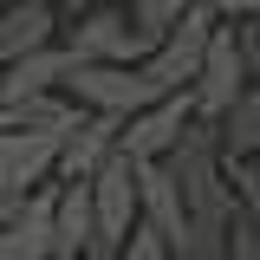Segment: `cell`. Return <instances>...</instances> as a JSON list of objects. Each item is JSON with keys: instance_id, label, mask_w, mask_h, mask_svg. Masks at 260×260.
Listing matches in <instances>:
<instances>
[{"instance_id": "6da1fadb", "label": "cell", "mask_w": 260, "mask_h": 260, "mask_svg": "<svg viewBox=\"0 0 260 260\" xmlns=\"http://www.w3.org/2000/svg\"><path fill=\"white\" fill-rule=\"evenodd\" d=\"M65 46L78 59H91V65H143L156 52V32L137 20L130 0H111V7H72Z\"/></svg>"}, {"instance_id": "7a4b0ae2", "label": "cell", "mask_w": 260, "mask_h": 260, "mask_svg": "<svg viewBox=\"0 0 260 260\" xmlns=\"http://www.w3.org/2000/svg\"><path fill=\"white\" fill-rule=\"evenodd\" d=\"M215 26H221V13H215V7H195V13H182V20H176V26L156 39V52L143 59L150 85H156V91H189L195 78H202L208 46H215Z\"/></svg>"}, {"instance_id": "3957f363", "label": "cell", "mask_w": 260, "mask_h": 260, "mask_svg": "<svg viewBox=\"0 0 260 260\" xmlns=\"http://www.w3.org/2000/svg\"><path fill=\"white\" fill-rule=\"evenodd\" d=\"M195 117H202V111H195V91H162V98H150V104L124 124V156H137V162H169L176 150H182V137H189Z\"/></svg>"}, {"instance_id": "277c9868", "label": "cell", "mask_w": 260, "mask_h": 260, "mask_svg": "<svg viewBox=\"0 0 260 260\" xmlns=\"http://www.w3.org/2000/svg\"><path fill=\"white\" fill-rule=\"evenodd\" d=\"M59 130H0V202H20V195L59 182Z\"/></svg>"}, {"instance_id": "5b68a950", "label": "cell", "mask_w": 260, "mask_h": 260, "mask_svg": "<svg viewBox=\"0 0 260 260\" xmlns=\"http://www.w3.org/2000/svg\"><path fill=\"white\" fill-rule=\"evenodd\" d=\"M65 91L78 98L85 111H111V117H137L150 98H162L156 85H150V72H143V65H91V59L72 65Z\"/></svg>"}, {"instance_id": "8992f818", "label": "cell", "mask_w": 260, "mask_h": 260, "mask_svg": "<svg viewBox=\"0 0 260 260\" xmlns=\"http://www.w3.org/2000/svg\"><path fill=\"white\" fill-rule=\"evenodd\" d=\"M0 260H59V182H46V189L7 202Z\"/></svg>"}, {"instance_id": "52a82bcc", "label": "cell", "mask_w": 260, "mask_h": 260, "mask_svg": "<svg viewBox=\"0 0 260 260\" xmlns=\"http://www.w3.org/2000/svg\"><path fill=\"white\" fill-rule=\"evenodd\" d=\"M91 195H98V247H124L130 228L143 221V162L117 150L91 176Z\"/></svg>"}, {"instance_id": "ba28073f", "label": "cell", "mask_w": 260, "mask_h": 260, "mask_svg": "<svg viewBox=\"0 0 260 260\" xmlns=\"http://www.w3.org/2000/svg\"><path fill=\"white\" fill-rule=\"evenodd\" d=\"M247 85H254V72H247V52H241V26L221 20V26H215V46H208V59H202V78L189 85V91H195V111H202L208 124H221Z\"/></svg>"}, {"instance_id": "9c48e42d", "label": "cell", "mask_w": 260, "mask_h": 260, "mask_svg": "<svg viewBox=\"0 0 260 260\" xmlns=\"http://www.w3.org/2000/svg\"><path fill=\"white\" fill-rule=\"evenodd\" d=\"M124 124H130V117L85 111V117L72 124V137H65V150H59V182H91L98 169L124 150Z\"/></svg>"}, {"instance_id": "30bf717a", "label": "cell", "mask_w": 260, "mask_h": 260, "mask_svg": "<svg viewBox=\"0 0 260 260\" xmlns=\"http://www.w3.org/2000/svg\"><path fill=\"white\" fill-rule=\"evenodd\" d=\"M52 39H65L59 0H7V7H0V65L26 59V52L52 46Z\"/></svg>"}, {"instance_id": "8fae6325", "label": "cell", "mask_w": 260, "mask_h": 260, "mask_svg": "<svg viewBox=\"0 0 260 260\" xmlns=\"http://www.w3.org/2000/svg\"><path fill=\"white\" fill-rule=\"evenodd\" d=\"M72 65H78V52L65 39H52V46H39V52H26L13 65H0V104H20V98H39V91H65Z\"/></svg>"}, {"instance_id": "7c38bea8", "label": "cell", "mask_w": 260, "mask_h": 260, "mask_svg": "<svg viewBox=\"0 0 260 260\" xmlns=\"http://www.w3.org/2000/svg\"><path fill=\"white\" fill-rule=\"evenodd\" d=\"M143 221L162 228L176 254H189V195H182L176 162H143Z\"/></svg>"}, {"instance_id": "4fadbf2b", "label": "cell", "mask_w": 260, "mask_h": 260, "mask_svg": "<svg viewBox=\"0 0 260 260\" xmlns=\"http://www.w3.org/2000/svg\"><path fill=\"white\" fill-rule=\"evenodd\" d=\"M98 247V195L91 182H59V260Z\"/></svg>"}, {"instance_id": "5bb4252c", "label": "cell", "mask_w": 260, "mask_h": 260, "mask_svg": "<svg viewBox=\"0 0 260 260\" xmlns=\"http://www.w3.org/2000/svg\"><path fill=\"white\" fill-rule=\"evenodd\" d=\"M215 130H221V156L228 162H234V156H260V78L234 98V111H228Z\"/></svg>"}, {"instance_id": "9a60e30c", "label": "cell", "mask_w": 260, "mask_h": 260, "mask_svg": "<svg viewBox=\"0 0 260 260\" xmlns=\"http://www.w3.org/2000/svg\"><path fill=\"white\" fill-rule=\"evenodd\" d=\"M228 182H234V208L260 228V156H234L228 162Z\"/></svg>"}, {"instance_id": "2e32d148", "label": "cell", "mask_w": 260, "mask_h": 260, "mask_svg": "<svg viewBox=\"0 0 260 260\" xmlns=\"http://www.w3.org/2000/svg\"><path fill=\"white\" fill-rule=\"evenodd\" d=\"M130 7H137V20H143V26L162 39V32L176 26L182 13H195V7H215V0H130Z\"/></svg>"}, {"instance_id": "e0dca14e", "label": "cell", "mask_w": 260, "mask_h": 260, "mask_svg": "<svg viewBox=\"0 0 260 260\" xmlns=\"http://www.w3.org/2000/svg\"><path fill=\"white\" fill-rule=\"evenodd\" d=\"M124 260H176V241L162 234V228H150V221H137L130 228V241L117 247Z\"/></svg>"}, {"instance_id": "ac0fdd59", "label": "cell", "mask_w": 260, "mask_h": 260, "mask_svg": "<svg viewBox=\"0 0 260 260\" xmlns=\"http://www.w3.org/2000/svg\"><path fill=\"white\" fill-rule=\"evenodd\" d=\"M241 52H247V72L260 78V20H241Z\"/></svg>"}, {"instance_id": "d6986e66", "label": "cell", "mask_w": 260, "mask_h": 260, "mask_svg": "<svg viewBox=\"0 0 260 260\" xmlns=\"http://www.w3.org/2000/svg\"><path fill=\"white\" fill-rule=\"evenodd\" d=\"M215 13L241 26V20H260V0H215Z\"/></svg>"}, {"instance_id": "ffe728a7", "label": "cell", "mask_w": 260, "mask_h": 260, "mask_svg": "<svg viewBox=\"0 0 260 260\" xmlns=\"http://www.w3.org/2000/svg\"><path fill=\"white\" fill-rule=\"evenodd\" d=\"M72 260H124L117 247H85V254H72Z\"/></svg>"}, {"instance_id": "44dd1931", "label": "cell", "mask_w": 260, "mask_h": 260, "mask_svg": "<svg viewBox=\"0 0 260 260\" xmlns=\"http://www.w3.org/2000/svg\"><path fill=\"white\" fill-rule=\"evenodd\" d=\"M65 7H111V0H65Z\"/></svg>"}, {"instance_id": "7402d4cb", "label": "cell", "mask_w": 260, "mask_h": 260, "mask_svg": "<svg viewBox=\"0 0 260 260\" xmlns=\"http://www.w3.org/2000/svg\"><path fill=\"white\" fill-rule=\"evenodd\" d=\"M0 130H13V117H7V104H0Z\"/></svg>"}, {"instance_id": "603a6c76", "label": "cell", "mask_w": 260, "mask_h": 260, "mask_svg": "<svg viewBox=\"0 0 260 260\" xmlns=\"http://www.w3.org/2000/svg\"><path fill=\"white\" fill-rule=\"evenodd\" d=\"M0 221H7V202H0Z\"/></svg>"}, {"instance_id": "cb8c5ba5", "label": "cell", "mask_w": 260, "mask_h": 260, "mask_svg": "<svg viewBox=\"0 0 260 260\" xmlns=\"http://www.w3.org/2000/svg\"><path fill=\"white\" fill-rule=\"evenodd\" d=\"M176 260H195V254H176Z\"/></svg>"}, {"instance_id": "d4e9b609", "label": "cell", "mask_w": 260, "mask_h": 260, "mask_svg": "<svg viewBox=\"0 0 260 260\" xmlns=\"http://www.w3.org/2000/svg\"><path fill=\"white\" fill-rule=\"evenodd\" d=\"M0 7H7V0H0Z\"/></svg>"}]
</instances>
